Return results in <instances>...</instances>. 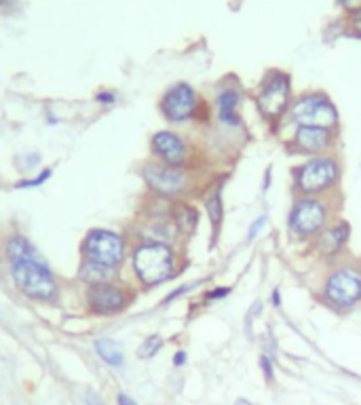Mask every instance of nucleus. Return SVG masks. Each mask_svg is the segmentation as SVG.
I'll return each instance as SVG.
<instances>
[{
  "label": "nucleus",
  "mask_w": 361,
  "mask_h": 405,
  "mask_svg": "<svg viewBox=\"0 0 361 405\" xmlns=\"http://www.w3.org/2000/svg\"><path fill=\"white\" fill-rule=\"evenodd\" d=\"M129 266L136 281L150 289L171 281L180 272V254L165 243L138 241L129 252Z\"/></svg>",
  "instance_id": "obj_1"
},
{
  "label": "nucleus",
  "mask_w": 361,
  "mask_h": 405,
  "mask_svg": "<svg viewBox=\"0 0 361 405\" xmlns=\"http://www.w3.org/2000/svg\"><path fill=\"white\" fill-rule=\"evenodd\" d=\"M343 165L332 154L311 156L291 169V190L296 197H330L340 188Z\"/></svg>",
  "instance_id": "obj_2"
},
{
  "label": "nucleus",
  "mask_w": 361,
  "mask_h": 405,
  "mask_svg": "<svg viewBox=\"0 0 361 405\" xmlns=\"http://www.w3.org/2000/svg\"><path fill=\"white\" fill-rule=\"evenodd\" d=\"M142 182L146 188L161 199L167 201H186L197 186V173L193 167H178V165H167L161 161H146L140 169Z\"/></svg>",
  "instance_id": "obj_3"
},
{
  "label": "nucleus",
  "mask_w": 361,
  "mask_h": 405,
  "mask_svg": "<svg viewBox=\"0 0 361 405\" xmlns=\"http://www.w3.org/2000/svg\"><path fill=\"white\" fill-rule=\"evenodd\" d=\"M328 197H296L288 213L289 234L298 241H315L336 217Z\"/></svg>",
  "instance_id": "obj_4"
},
{
  "label": "nucleus",
  "mask_w": 361,
  "mask_h": 405,
  "mask_svg": "<svg viewBox=\"0 0 361 405\" xmlns=\"http://www.w3.org/2000/svg\"><path fill=\"white\" fill-rule=\"evenodd\" d=\"M286 121L293 127H319L340 134V114L332 97L323 91H306L293 97Z\"/></svg>",
  "instance_id": "obj_5"
},
{
  "label": "nucleus",
  "mask_w": 361,
  "mask_h": 405,
  "mask_svg": "<svg viewBox=\"0 0 361 405\" xmlns=\"http://www.w3.org/2000/svg\"><path fill=\"white\" fill-rule=\"evenodd\" d=\"M293 102V91H291V76L284 70H269L258 89H256V108L258 114L269 123V125H281L288 117L289 108Z\"/></svg>",
  "instance_id": "obj_6"
},
{
  "label": "nucleus",
  "mask_w": 361,
  "mask_h": 405,
  "mask_svg": "<svg viewBox=\"0 0 361 405\" xmlns=\"http://www.w3.org/2000/svg\"><path fill=\"white\" fill-rule=\"evenodd\" d=\"M127 237L110 228H91L80 243V256L87 262L106 266L110 270H121L129 258Z\"/></svg>",
  "instance_id": "obj_7"
},
{
  "label": "nucleus",
  "mask_w": 361,
  "mask_h": 405,
  "mask_svg": "<svg viewBox=\"0 0 361 405\" xmlns=\"http://www.w3.org/2000/svg\"><path fill=\"white\" fill-rule=\"evenodd\" d=\"M13 285L34 302H55L60 298V281L47 262H17L11 264Z\"/></svg>",
  "instance_id": "obj_8"
},
{
  "label": "nucleus",
  "mask_w": 361,
  "mask_h": 405,
  "mask_svg": "<svg viewBox=\"0 0 361 405\" xmlns=\"http://www.w3.org/2000/svg\"><path fill=\"white\" fill-rule=\"evenodd\" d=\"M321 298L338 313H349L361 304V266L340 264L323 281Z\"/></svg>",
  "instance_id": "obj_9"
},
{
  "label": "nucleus",
  "mask_w": 361,
  "mask_h": 405,
  "mask_svg": "<svg viewBox=\"0 0 361 405\" xmlns=\"http://www.w3.org/2000/svg\"><path fill=\"white\" fill-rule=\"evenodd\" d=\"M134 289L119 283L106 281L97 285H89L85 289V306L95 317H114L121 315L134 302Z\"/></svg>",
  "instance_id": "obj_10"
},
{
  "label": "nucleus",
  "mask_w": 361,
  "mask_h": 405,
  "mask_svg": "<svg viewBox=\"0 0 361 405\" xmlns=\"http://www.w3.org/2000/svg\"><path fill=\"white\" fill-rule=\"evenodd\" d=\"M199 108H201V97L197 89L188 82L171 85L158 102V110L163 119L171 125H184V123L195 121L199 114Z\"/></svg>",
  "instance_id": "obj_11"
},
{
  "label": "nucleus",
  "mask_w": 361,
  "mask_h": 405,
  "mask_svg": "<svg viewBox=\"0 0 361 405\" xmlns=\"http://www.w3.org/2000/svg\"><path fill=\"white\" fill-rule=\"evenodd\" d=\"M150 154L154 161L178 165V167H193V148L184 135L163 129L150 135Z\"/></svg>",
  "instance_id": "obj_12"
},
{
  "label": "nucleus",
  "mask_w": 361,
  "mask_h": 405,
  "mask_svg": "<svg viewBox=\"0 0 361 405\" xmlns=\"http://www.w3.org/2000/svg\"><path fill=\"white\" fill-rule=\"evenodd\" d=\"M338 131H328L319 127H293L289 135L288 148L293 154H302L306 158L332 154L338 144Z\"/></svg>",
  "instance_id": "obj_13"
},
{
  "label": "nucleus",
  "mask_w": 361,
  "mask_h": 405,
  "mask_svg": "<svg viewBox=\"0 0 361 405\" xmlns=\"http://www.w3.org/2000/svg\"><path fill=\"white\" fill-rule=\"evenodd\" d=\"M349 239H351V226L349 222L336 217L332 224H328V228L313 241V247L319 256L332 260V258H338L345 247L349 245Z\"/></svg>",
  "instance_id": "obj_14"
},
{
  "label": "nucleus",
  "mask_w": 361,
  "mask_h": 405,
  "mask_svg": "<svg viewBox=\"0 0 361 405\" xmlns=\"http://www.w3.org/2000/svg\"><path fill=\"white\" fill-rule=\"evenodd\" d=\"M243 95L237 85H222L216 93L217 121L228 129H241L243 117L239 114V104Z\"/></svg>",
  "instance_id": "obj_15"
},
{
  "label": "nucleus",
  "mask_w": 361,
  "mask_h": 405,
  "mask_svg": "<svg viewBox=\"0 0 361 405\" xmlns=\"http://www.w3.org/2000/svg\"><path fill=\"white\" fill-rule=\"evenodd\" d=\"M224 184H226V178H220V180H216V184L210 186L205 193V213H208V220L212 226L210 249H214L217 245L220 232L224 226Z\"/></svg>",
  "instance_id": "obj_16"
},
{
  "label": "nucleus",
  "mask_w": 361,
  "mask_h": 405,
  "mask_svg": "<svg viewBox=\"0 0 361 405\" xmlns=\"http://www.w3.org/2000/svg\"><path fill=\"white\" fill-rule=\"evenodd\" d=\"M2 254L9 260V264H17V262H47L43 258V254L30 243V239H26L23 234H9L2 243Z\"/></svg>",
  "instance_id": "obj_17"
},
{
  "label": "nucleus",
  "mask_w": 361,
  "mask_h": 405,
  "mask_svg": "<svg viewBox=\"0 0 361 405\" xmlns=\"http://www.w3.org/2000/svg\"><path fill=\"white\" fill-rule=\"evenodd\" d=\"M173 224L180 232V239L188 241L195 237L197 226H199V209L188 201L173 202Z\"/></svg>",
  "instance_id": "obj_18"
},
{
  "label": "nucleus",
  "mask_w": 361,
  "mask_h": 405,
  "mask_svg": "<svg viewBox=\"0 0 361 405\" xmlns=\"http://www.w3.org/2000/svg\"><path fill=\"white\" fill-rule=\"evenodd\" d=\"M93 348H95L97 357L106 365H110V367H123L125 355H123V348H121V344L117 340H112V338H97L93 342Z\"/></svg>",
  "instance_id": "obj_19"
},
{
  "label": "nucleus",
  "mask_w": 361,
  "mask_h": 405,
  "mask_svg": "<svg viewBox=\"0 0 361 405\" xmlns=\"http://www.w3.org/2000/svg\"><path fill=\"white\" fill-rule=\"evenodd\" d=\"M119 276V270H110L106 266H99V264H93V262H87L82 260L80 262V269H78V279L89 287V285H97V283H106V281H117Z\"/></svg>",
  "instance_id": "obj_20"
},
{
  "label": "nucleus",
  "mask_w": 361,
  "mask_h": 405,
  "mask_svg": "<svg viewBox=\"0 0 361 405\" xmlns=\"http://www.w3.org/2000/svg\"><path fill=\"white\" fill-rule=\"evenodd\" d=\"M163 344H165V340H163L161 334H150V336H146L144 342H142L140 348H138V357H140V359H152V357H156L158 350L163 348Z\"/></svg>",
  "instance_id": "obj_21"
},
{
  "label": "nucleus",
  "mask_w": 361,
  "mask_h": 405,
  "mask_svg": "<svg viewBox=\"0 0 361 405\" xmlns=\"http://www.w3.org/2000/svg\"><path fill=\"white\" fill-rule=\"evenodd\" d=\"M53 178V169L51 167H45L41 169L34 178H26V180H19L15 182V190H28V188H41L45 182H49Z\"/></svg>",
  "instance_id": "obj_22"
},
{
  "label": "nucleus",
  "mask_w": 361,
  "mask_h": 405,
  "mask_svg": "<svg viewBox=\"0 0 361 405\" xmlns=\"http://www.w3.org/2000/svg\"><path fill=\"white\" fill-rule=\"evenodd\" d=\"M197 285H199V283H186V285H180V287H176L171 293H167V296H165L163 304H171V302H176L178 298H182V296H186L188 291H193Z\"/></svg>",
  "instance_id": "obj_23"
},
{
  "label": "nucleus",
  "mask_w": 361,
  "mask_h": 405,
  "mask_svg": "<svg viewBox=\"0 0 361 405\" xmlns=\"http://www.w3.org/2000/svg\"><path fill=\"white\" fill-rule=\"evenodd\" d=\"M266 222H269L266 213H262L260 217H256V220H254V224H252V226H249V230H247V241H254V239L262 232V228L266 226Z\"/></svg>",
  "instance_id": "obj_24"
},
{
  "label": "nucleus",
  "mask_w": 361,
  "mask_h": 405,
  "mask_svg": "<svg viewBox=\"0 0 361 405\" xmlns=\"http://www.w3.org/2000/svg\"><path fill=\"white\" fill-rule=\"evenodd\" d=\"M230 293V287H214L205 293V302L212 304V302H217V300H224L226 296Z\"/></svg>",
  "instance_id": "obj_25"
},
{
  "label": "nucleus",
  "mask_w": 361,
  "mask_h": 405,
  "mask_svg": "<svg viewBox=\"0 0 361 405\" xmlns=\"http://www.w3.org/2000/svg\"><path fill=\"white\" fill-rule=\"evenodd\" d=\"M260 369H262V374H264L266 382H273L275 372H273V361H271V357H269V355H262V357H260Z\"/></svg>",
  "instance_id": "obj_26"
},
{
  "label": "nucleus",
  "mask_w": 361,
  "mask_h": 405,
  "mask_svg": "<svg viewBox=\"0 0 361 405\" xmlns=\"http://www.w3.org/2000/svg\"><path fill=\"white\" fill-rule=\"evenodd\" d=\"M95 102L102 104V106H114L117 104V93H112V91H99V93H95Z\"/></svg>",
  "instance_id": "obj_27"
},
{
  "label": "nucleus",
  "mask_w": 361,
  "mask_h": 405,
  "mask_svg": "<svg viewBox=\"0 0 361 405\" xmlns=\"http://www.w3.org/2000/svg\"><path fill=\"white\" fill-rule=\"evenodd\" d=\"M338 4H340V6L349 13V15L361 9V0H338Z\"/></svg>",
  "instance_id": "obj_28"
},
{
  "label": "nucleus",
  "mask_w": 361,
  "mask_h": 405,
  "mask_svg": "<svg viewBox=\"0 0 361 405\" xmlns=\"http://www.w3.org/2000/svg\"><path fill=\"white\" fill-rule=\"evenodd\" d=\"M85 405H106V404H104V399H102L97 393H87V395H85Z\"/></svg>",
  "instance_id": "obj_29"
},
{
  "label": "nucleus",
  "mask_w": 361,
  "mask_h": 405,
  "mask_svg": "<svg viewBox=\"0 0 361 405\" xmlns=\"http://www.w3.org/2000/svg\"><path fill=\"white\" fill-rule=\"evenodd\" d=\"M186 359H188L186 350H176V355H173V365H176V367H182V365L186 363Z\"/></svg>",
  "instance_id": "obj_30"
},
{
  "label": "nucleus",
  "mask_w": 361,
  "mask_h": 405,
  "mask_svg": "<svg viewBox=\"0 0 361 405\" xmlns=\"http://www.w3.org/2000/svg\"><path fill=\"white\" fill-rule=\"evenodd\" d=\"M351 26H353V30L361 32V9L355 11V13H351Z\"/></svg>",
  "instance_id": "obj_31"
},
{
  "label": "nucleus",
  "mask_w": 361,
  "mask_h": 405,
  "mask_svg": "<svg viewBox=\"0 0 361 405\" xmlns=\"http://www.w3.org/2000/svg\"><path fill=\"white\" fill-rule=\"evenodd\" d=\"M117 404L119 405H138L134 401V397H129V395H125V393H119L117 395Z\"/></svg>",
  "instance_id": "obj_32"
},
{
  "label": "nucleus",
  "mask_w": 361,
  "mask_h": 405,
  "mask_svg": "<svg viewBox=\"0 0 361 405\" xmlns=\"http://www.w3.org/2000/svg\"><path fill=\"white\" fill-rule=\"evenodd\" d=\"M273 306H281V291L273 289Z\"/></svg>",
  "instance_id": "obj_33"
},
{
  "label": "nucleus",
  "mask_w": 361,
  "mask_h": 405,
  "mask_svg": "<svg viewBox=\"0 0 361 405\" xmlns=\"http://www.w3.org/2000/svg\"><path fill=\"white\" fill-rule=\"evenodd\" d=\"M269 186H271V167L266 169V176H264V190H269Z\"/></svg>",
  "instance_id": "obj_34"
},
{
  "label": "nucleus",
  "mask_w": 361,
  "mask_h": 405,
  "mask_svg": "<svg viewBox=\"0 0 361 405\" xmlns=\"http://www.w3.org/2000/svg\"><path fill=\"white\" fill-rule=\"evenodd\" d=\"M47 123H49V125H58V119L51 117V112H49V114H47Z\"/></svg>",
  "instance_id": "obj_35"
},
{
  "label": "nucleus",
  "mask_w": 361,
  "mask_h": 405,
  "mask_svg": "<svg viewBox=\"0 0 361 405\" xmlns=\"http://www.w3.org/2000/svg\"><path fill=\"white\" fill-rule=\"evenodd\" d=\"M237 405H249V404H247V401H243V399H239V401H237Z\"/></svg>",
  "instance_id": "obj_36"
},
{
  "label": "nucleus",
  "mask_w": 361,
  "mask_h": 405,
  "mask_svg": "<svg viewBox=\"0 0 361 405\" xmlns=\"http://www.w3.org/2000/svg\"><path fill=\"white\" fill-rule=\"evenodd\" d=\"M0 2H2V0H0Z\"/></svg>",
  "instance_id": "obj_37"
}]
</instances>
